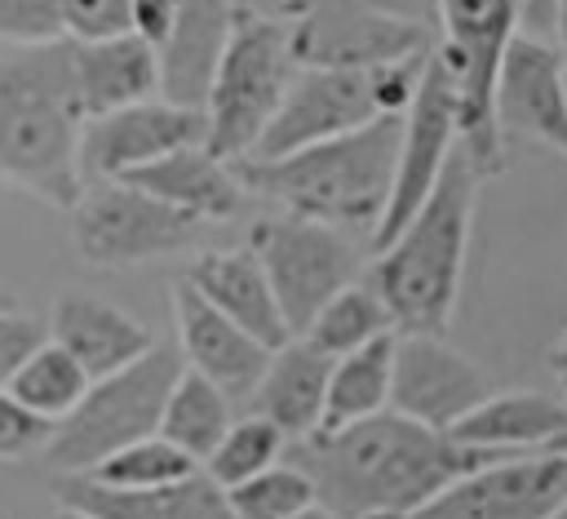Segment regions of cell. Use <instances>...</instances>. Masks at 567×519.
<instances>
[{
	"label": "cell",
	"mask_w": 567,
	"mask_h": 519,
	"mask_svg": "<svg viewBox=\"0 0 567 519\" xmlns=\"http://www.w3.org/2000/svg\"><path fill=\"white\" fill-rule=\"evenodd\" d=\"M501 457L456 444L447 430L421 426L394 408L372 413L363 421L315 430L292 444V461L310 475L319 506L341 519L363 510H421L434 492H443L470 466Z\"/></svg>",
	"instance_id": "obj_1"
},
{
	"label": "cell",
	"mask_w": 567,
	"mask_h": 519,
	"mask_svg": "<svg viewBox=\"0 0 567 519\" xmlns=\"http://www.w3.org/2000/svg\"><path fill=\"white\" fill-rule=\"evenodd\" d=\"M80 129H84V111L75 102L66 40L31 44L0 58V177L4 182L66 213L84 191Z\"/></svg>",
	"instance_id": "obj_2"
},
{
	"label": "cell",
	"mask_w": 567,
	"mask_h": 519,
	"mask_svg": "<svg viewBox=\"0 0 567 519\" xmlns=\"http://www.w3.org/2000/svg\"><path fill=\"white\" fill-rule=\"evenodd\" d=\"M478 182H483L478 169L456 146V155L447 160L425 204L399 226L394 240L377 248L368 284L385 302L394 333H443L452 324L461 275H465Z\"/></svg>",
	"instance_id": "obj_3"
},
{
	"label": "cell",
	"mask_w": 567,
	"mask_h": 519,
	"mask_svg": "<svg viewBox=\"0 0 567 519\" xmlns=\"http://www.w3.org/2000/svg\"><path fill=\"white\" fill-rule=\"evenodd\" d=\"M403 115H377L363 129L297 146L275 160H235V173L248 191L284 204L288 213L341 226V231H377L399 160Z\"/></svg>",
	"instance_id": "obj_4"
},
{
	"label": "cell",
	"mask_w": 567,
	"mask_h": 519,
	"mask_svg": "<svg viewBox=\"0 0 567 519\" xmlns=\"http://www.w3.org/2000/svg\"><path fill=\"white\" fill-rule=\"evenodd\" d=\"M430 49L381 67H297L275 120L252 146V160H275L297 146L363 129L377 115H403L421 84Z\"/></svg>",
	"instance_id": "obj_5"
},
{
	"label": "cell",
	"mask_w": 567,
	"mask_h": 519,
	"mask_svg": "<svg viewBox=\"0 0 567 519\" xmlns=\"http://www.w3.org/2000/svg\"><path fill=\"white\" fill-rule=\"evenodd\" d=\"M182 368L186 364L177 346H151L133 364L93 377L80 404L53 426V439L40 452L44 466L58 475H84L115 448L155 435L164 399L182 377Z\"/></svg>",
	"instance_id": "obj_6"
},
{
	"label": "cell",
	"mask_w": 567,
	"mask_h": 519,
	"mask_svg": "<svg viewBox=\"0 0 567 519\" xmlns=\"http://www.w3.org/2000/svg\"><path fill=\"white\" fill-rule=\"evenodd\" d=\"M292 75H297V62H292L288 27L279 18L235 9V22L204 102V120H208L204 146L230 164L252 155Z\"/></svg>",
	"instance_id": "obj_7"
},
{
	"label": "cell",
	"mask_w": 567,
	"mask_h": 519,
	"mask_svg": "<svg viewBox=\"0 0 567 519\" xmlns=\"http://www.w3.org/2000/svg\"><path fill=\"white\" fill-rule=\"evenodd\" d=\"M439 44L434 53L452 71L461 111V151L478 177L501 173V129H496V71L505 44L518 31V0H439Z\"/></svg>",
	"instance_id": "obj_8"
},
{
	"label": "cell",
	"mask_w": 567,
	"mask_h": 519,
	"mask_svg": "<svg viewBox=\"0 0 567 519\" xmlns=\"http://www.w3.org/2000/svg\"><path fill=\"white\" fill-rule=\"evenodd\" d=\"M71 244L89 266H137L190 248L208 222L146 195L124 177L89 182L66 208Z\"/></svg>",
	"instance_id": "obj_9"
},
{
	"label": "cell",
	"mask_w": 567,
	"mask_h": 519,
	"mask_svg": "<svg viewBox=\"0 0 567 519\" xmlns=\"http://www.w3.org/2000/svg\"><path fill=\"white\" fill-rule=\"evenodd\" d=\"M248 248L257 253L292 337L310 328L332 293L359 279V248L350 244V231L301 213L261 217L248 235Z\"/></svg>",
	"instance_id": "obj_10"
},
{
	"label": "cell",
	"mask_w": 567,
	"mask_h": 519,
	"mask_svg": "<svg viewBox=\"0 0 567 519\" xmlns=\"http://www.w3.org/2000/svg\"><path fill=\"white\" fill-rule=\"evenodd\" d=\"M461 146V111H456V84L443 58L430 49L421 84L403 111V133H399V160H394V186L385 200V213L372 231V253L399 235V226L425 204L434 182L443 177L447 160Z\"/></svg>",
	"instance_id": "obj_11"
},
{
	"label": "cell",
	"mask_w": 567,
	"mask_h": 519,
	"mask_svg": "<svg viewBox=\"0 0 567 519\" xmlns=\"http://www.w3.org/2000/svg\"><path fill=\"white\" fill-rule=\"evenodd\" d=\"M567 501V452H501L443 492H434L412 519H554Z\"/></svg>",
	"instance_id": "obj_12"
},
{
	"label": "cell",
	"mask_w": 567,
	"mask_h": 519,
	"mask_svg": "<svg viewBox=\"0 0 567 519\" xmlns=\"http://www.w3.org/2000/svg\"><path fill=\"white\" fill-rule=\"evenodd\" d=\"M297 67H381L425 53L430 27L390 18L368 0H306L288 27Z\"/></svg>",
	"instance_id": "obj_13"
},
{
	"label": "cell",
	"mask_w": 567,
	"mask_h": 519,
	"mask_svg": "<svg viewBox=\"0 0 567 519\" xmlns=\"http://www.w3.org/2000/svg\"><path fill=\"white\" fill-rule=\"evenodd\" d=\"M208 120L199 106H177L168 98H146L133 106H115L102 115H89L80 129V173L89 182L124 177L177 146L204 142Z\"/></svg>",
	"instance_id": "obj_14"
},
{
	"label": "cell",
	"mask_w": 567,
	"mask_h": 519,
	"mask_svg": "<svg viewBox=\"0 0 567 519\" xmlns=\"http://www.w3.org/2000/svg\"><path fill=\"white\" fill-rule=\"evenodd\" d=\"M492 395V381L474 359L443 342V333H394V373H390V408L452 430L478 399Z\"/></svg>",
	"instance_id": "obj_15"
},
{
	"label": "cell",
	"mask_w": 567,
	"mask_h": 519,
	"mask_svg": "<svg viewBox=\"0 0 567 519\" xmlns=\"http://www.w3.org/2000/svg\"><path fill=\"white\" fill-rule=\"evenodd\" d=\"M496 129L567 155V53L514 31L496 71Z\"/></svg>",
	"instance_id": "obj_16"
},
{
	"label": "cell",
	"mask_w": 567,
	"mask_h": 519,
	"mask_svg": "<svg viewBox=\"0 0 567 519\" xmlns=\"http://www.w3.org/2000/svg\"><path fill=\"white\" fill-rule=\"evenodd\" d=\"M173 324H177V350L182 364L195 368L199 377H208L217 390H226L230 399L248 395L257 386V377L266 373L270 346L257 342L248 328H239L235 319H226L208 297H199L186 279L173 288Z\"/></svg>",
	"instance_id": "obj_17"
},
{
	"label": "cell",
	"mask_w": 567,
	"mask_h": 519,
	"mask_svg": "<svg viewBox=\"0 0 567 519\" xmlns=\"http://www.w3.org/2000/svg\"><path fill=\"white\" fill-rule=\"evenodd\" d=\"M58 506L84 510L93 519H235L226 488L208 479V470H195L164 488H102L89 475H62L53 484Z\"/></svg>",
	"instance_id": "obj_18"
},
{
	"label": "cell",
	"mask_w": 567,
	"mask_h": 519,
	"mask_svg": "<svg viewBox=\"0 0 567 519\" xmlns=\"http://www.w3.org/2000/svg\"><path fill=\"white\" fill-rule=\"evenodd\" d=\"M124 182L142 186L146 195H155L199 222H230L235 213H244V195H248V186L239 182L230 160L213 155L204 142L177 146V151L133 169V173H124Z\"/></svg>",
	"instance_id": "obj_19"
},
{
	"label": "cell",
	"mask_w": 567,
	"mask_h": 519,
	"mask_svg": "<svg viewBox=\"0 0 567 519\" xmlns=\"http://www.w3.org/2000/svg\"><path fill=\"white\" fill-rule=\"evenodd\" d=\"M49 337L62 350H71L89 377H106L155 346L151 333L128 311H120L115 302L97 293H80V288H66L53 297Z\"/></svg>",
	"instance_id": "obj_20"
},
{
	"label": "cell",
	"mask_w": 567,
	"mask_h": 519,
	"mask_svg": "<svg viewBox=\"0 0 567 519\" xmlns=\"http://www.w3.org/2000/svg\"><path fill=\"white\" fill-rule=\"evenodd\" d=\"M230 22H235V0H177L173 31L155 49L159 53V98L204 111Z\"/></svg>",
	"instance_id": "obj_21"
},
{
	"label": "cell",
	"mask_w": 567,
	"mask_h": 519,
	"mask_svg": "<svg viewBox=\"0 0 567 519\" xmlns=\"http://www.w3.org/2000/svg\"><path fill=\"white\" fill-rule=\"evenodd\" d=\"M66 44H71L75 102L84 120L159 93V53L142 35L124 31L106 40H66Z\"/></svg>",
	"instance_id": "obj_22"
},
{
	"label": "cell",
	"mask_w": 567,
	"mask_h": 519,
	"mask_svg": "<svg viewBox=\"0 0 567 519\" xmlns=\"http://www.w3.org/2000/svg\"><path fill=\"white\" fill-rule=\"evenodd\" d=\"M186 284L208 297L226 319H235L239 328H248L257 342H266L270 350L284 346L292 333L284 324V311L275 302V288L257 262V253L244 244V248H208L190 262L186 271Z\"/></svg>",
	"instance_id": "obj_23"
},
{
	"label": "cell",
	"mask_w": 567,
	"mask_h": 519,
	"mask_svg": "<svg viewBox=\"0 0 567 519\" xmlns=\"http://www.w3.org/2000/svg\"><path fill=\"white\" fill-rule=\"evenodd\" d=\"M328 373L332 355L310 346L306 337H288L284 346L270 350L266 373L252 386L257 413L284 430L288 444L310 439L323 426V404H328Z\"/></svg>",
	"instance_id": "obj_24"
},
{
	"label": "cell",
	"mask_w": 567,
	"mask_h": 519,
	"mask_svg": "<svg viewBox=\"0 0 567 519\" xmlns=\"http://www.w3.org/2000/svg\"><path fill=\"white\" fill-rule=\"evenodd\" d=\"M567 421V399L545 390H492L447 435L478 452H536Z\"/></svg>",
	"instance_id": "obj_25"
},
{
	"label": "cell",
	"mask_w": 567,
	"mask_h": 519,
	"mask_svg": "<svg viewBox=\"0 0 567 519\" xmlns=\"http://www.w3.org/2000/svg\"><path fill=\"white\" fill-rule=\"evenodd\" d=\"M390 373H394V333L372 337L368 346L337 355L328 373V404H323V426L337 430L350 421H363L372 413L390 408Z\"/></svg>",
	"instance_id": "obj_26"
},
{
	"label": "cell",
	"mask_w": 567,
	"mask_h": 519,
	"mask_svg": "<svg viewBox=\"0 0 567 519\" xmlns=\"http://www.w3.org/2000/svg\"><path fill=\"white\" fill-rule=\"evenodd\" d=\"M226 426H230V395L217 390L195 368H182V377L173 381V390L164 399L159 435L204 466L208 452L217 448V439L226 435Z\"/></svg>",
	"instance_id": "obj_27"
},
{
	"label": "cell",
	"mask_w": 567,
	"mask_h": 519,
	"mask_svg": "<svg viewBox=\"0 0 567 519\" xmlns=\"http://www.w3.org/2000/svg\"><path fill=\"white\" fill-rule=\"evenodd\" d=\"M381 333H394V319H390L385 302L377 297V288L368 279H354V284H346L341 293H332L323 302V311L310 319V328L301 337L337 359V355H350V350L368 346Z\"/></svg>",
	"instance_id": "obj_28"
},
{
	"label": "cell",
	"mask_w": 567,
	"mask_h": 519,
	"mask_svg": "<svg viewBox=\"0 0 567 519\" xmlns=\"http://www.w3.org/2000/svg\"><path fill=\"white\" fill-rule=\"evenodd\" d=\"M89 373L80 368V359L71 355V350H62L53 337H44L40 346H35V355L18 368V377L9 381V390L31 408V413H40L44 421H62L75 404H80V395L89 390Z\"/></svg>",
	"instance_id": "obj_29"
},
{
	"label": "cell",
	"mask_w": 567,
	"mask_h": 519,
	"mask_svg": "<svg viewBox=\"0 0 567 519\" xmlns=\"http://www.w3.org/2000/svg\"><path fill=\"white\" fill-rule=\"evenodd\" d=\"M199 461L186 457L177 444H168L159 430L146 435V439H133L124 448H115L111 457H102L93 470H84L93 484L102 488H124V492H137V488H164V484H177L186 475H195Z\"/></svg>",
	"instance_id": "obj_30"
},
{
	"label": "cell",
	"mask_w": 567,
	"mask_h": 519,
	"mask_svg": "<svg viewBox=\"0 0 567 519\" xmlns=\"http://www.w3.org/2000/svg\"><path fill=\"white\" fill-rule=\"evenodd\" d=\"M284 448H288L284 430H279L275 421H266L261 413H252V417H244V421H230V426H226V435H221V439H217V448L208 452L204 470H208V479H213V484L235 488V484L252 479L257 470L275 466V461L284 457Z\"/></svg>",
	"instance_id": "obj_31"
},
{
	"label": "cell",
	"mask_w": 567,
	"mask_h": 519,
	"mask_svg": "<svg viewBox=\"0 0 567 519\" xmlns=\"http://www.w3.org/2000/svg\"><path fill=\"white\" fill-rule=\"evenodd\" d=\"M226 501L235 510V519H292L306 506H315V484L297 461H275L266 470H257L252 479L226 488Z\"/></svg>",
	"instance_id": "obj_32"
},
{
	"label": "cell",
	"mask_w": 567,
	"mask_h": 519,
	"mask_svg": "<svg viewBox=\"0 0 567 519\" xmlns=\"http://www.w3.org/2000/svg\"><path fill=\"white\" fill-rule=\"evenodd\" d=\"M0 40L18 49L66 40L62 0H0Z\"/></svg>",
	"instance_id": "obj_33"
},
{
	"label": "cell",
	"mask_w": 567,
	"mask_h": 519,
	"mask_svg": "<svg viewBox=\"0 0 567 519\" xmlns=\"http://www.w3.org/2000/svg\"><path fill=\"white\" fill-rule=\"evenodd\" d=\"M49 439H53V421L31 413L9 386H0V461L40 457Z\"/></svg>",
	"instance_id": "obj_34"
},
{
	"label": "cell",
	"mask_w": 567,
	"mask_h": 519,
	"mask_svg": "<svg viewBox=\"0 0 567 519\" xmlns=\"http://www.w3.org/2000/svg\"><path fill=\"white\" fill-rule=\"evenodd\" d=\"M66 40H106L128 31V0H62Z\"/></svg>",
	"instance_id": "obj_35"
},
{
	"label": "cell",
	"mask_w": 567,
	"mask_h": 519,
	"mask_svg": "<svg viewBox=\"0 0 567 519\" xmlns=\"http://www.w3.org/2000/svg\"><path fill=\"white\" fill-rule=\"evenodd\" d=\"M44 342V324L4 306L0 311V386H9L18 377V368L35 355V346Z\"/></svg>",
	"instance_id": "obj_36"
},
{
	"label": "cell",
	"mask_w": 567,
	"mask_h": 519,
	"mask_svg": "<svg viewBox=\"0 0 567 519\" xmlns=\"http://www.w3.org/2000/svg\"><path fill=\"white\" fill-rule=\"evenodd\" d=\"M173 13H177V0H128V31L159 49L173 31Z\"/></svg>",
	"instance_id": "obj_37"
},
{
	"label": "cell",
	"mask_w": 567,
	"mask_h": 519,
	"mask_svg": "<svg viewBox=\"0 0 567 519\" xmlns=\"http://www.w3.org/2000/svg\"><path fill=\"white\" fill-rule=\"evenodd\" d=\"M368 4L390 18L416 22V27H434V18H439V0H368Z\"/></svg>",
	"instance_id": "obj_38"
},
{
	"label": "cell",
	"mask_w": 567,
	"mask_h": 519,
	"mask_svg": "<svg viewBox=\"0 0 567 519\" xmlns=\"http://www.w3.org/2000/svg\"><path fill=\"white\" fill-rule=\"evenodd\" d=\"M518 31L549 40L554 35V0H518Z\"/></svg>",
	"instance_id": "obj_39"
},
{
	"label": "cell",
	"mask_w": 567,
	"mask_h": 519,
	"mask_svg": "<svg viewBox=\"0 0 567 519\" xmlns=\"http://www.w3.org/2000/svg\"><path fill=\"white\" fill-rule=\"evenodd\" d=\"M306 0H235V9H248V13H266V18H297Z\"/></svg>",
	"instance_id": "obj_40"
},
{
	"label": "cell",
	"mask_w": 567,
	"mask_h": 519,
	"mask_svg": "<svg viewBox=\"0 0 567 519\" xmlns=\"http://www.w3.org/2000/svg\"><path fill=\"white\" fill-rule=\"evenodd\" d=\"M549 377H554L558 395L567 399V328H563V333H558V342L549 346Z\"/></svg>",
	"instance_id": "obj_41"
},
{
	"label": "cell",
	"mask_w": 567,
	"mask_h": 519,
	"mask_svg": "<svg viewBox=\"0 0 567 519\" xmlns=\"http://www.w3.org/2000/svg\"><path fill=\"white\" fill-rule=\"evenodd\" d=\"M554 35H558V49L567 53V0H554Z\"/></svg>",
	"instance_id": "obj_42"
},
{
	"label": "cell",
	"mask_w": 567,
	"mask_h": 519,
	"mask_svg": "<svg viewBox=\"0 0 567 519\" xmlns=\"http://www.w3.org/2000/svg\"><path fill=\"white\" fill-rule=\"evenodd\" d=\"M292 519H341V515H332L328 506H319V501H315V506H306V510H301V515H292Z\"/></svg>",
	"instance_id": "obj_43"
},
{
	"label": "cell",
	"mask_w": 567,
	"mask_h": 519,
	"mask_svg": "<svg viewBox=\"0 0 567 519\" xmlns=\"http://www.w3.org/2000/svg\"><path fill=\"white\" fill-rule=\"evenodd\" d=\"M354 519H412L408 510H363V515H354Z\"/></svg>",
	"instance_id": "obj_44"
},
{
	"label": "cell",
	"mask_w": 567,
	"mask_h": 519,
	"mask_svg": "<svg viewBox=\"0 0 567 519\" xmlns=\"http://www.w3.org/2000/svg\"><path fill=\"white\" fill-rule=\"evenodd\" d=\"M549 452H567V421H563V430L549 439Z\"/></svg>",
	"instance_id": "obj_45"
},
{
	"label": "cell",
	"mask_w": 567,
	"mask_h": 519,
	"mask_svg": "<svg viewBox=\"0 0 567 519\" xmlns=\"http://www.w3.org/2000/svg\"><path fill=\"white\" fill-rule=\"evenodd\" d=\"M58 519H93V515H84V510H71V506H62V510H58Z\"/></svg>",
	"instance_id": "obj_46"
},
{
	"label": "cell",
	"mask_w": 567,
	"mask_h": 519,
	"mask_svg": "<svg viewBox=\"0 0 567 519\" xmlns=\"http://www.w3.org/2000/svg\"><path fill=\"white\" fill-rule=\"evenodd\" d=\"M554 519H567V501H563V510H558V515H554Z\"/></svg>",
	"instance_id": "obj_47"
},
{
	"label": "cell",
	"mask_w": 567,
	"mask_h": 519,
	"mask_svg": "<svg viewBox=\"0 0 567 519\" xmlns=\"http://www.w3.org/2000/svg\"><path fill=\"white\" fill-rule=\"evenodd\" d=\"M4 306H9V297H0V311H4Z\"/></svg>",
	"instance_id": "obj_48"
}]
</instances>
